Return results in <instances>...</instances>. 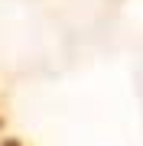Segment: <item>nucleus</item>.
<instances>
[{"label":"nucleus","instance_id":"1","mask_svg":"<svg viewBox=\"0 0 143 146\" xmlns=\"http://www.w3.org/2000/svg\"><path fill=\"white\" fill-rule=\"evenodd\" d=\"M13 130H10V120H7V110H3V101H0V143L7 140Z\"/></svg>","mask_w":143,"mask_h":146},{"label":"nucleus","instance_id":"2","mask_svg":"<svg viewBox=\"0 0 143 146\" xmlns=\"http://www.w3.org/2000/svg\"><path fill=\"white\" fill-rule=\"evenodd\" d=\"M0 146H26V143H23V140H20V136H13V133H10V136H7V140H3V143H0Z\"/></svg>","mask_w":143,"mask_h":146}]
</instances>
